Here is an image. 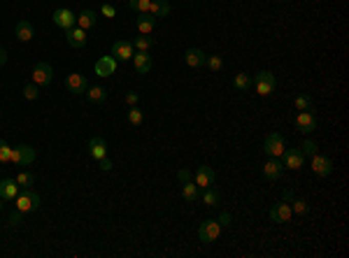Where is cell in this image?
<instances>
[{
  "instance_id": "7402d4cb",
  "label": "cell",
  "mask_w": 349,
  "mask_h": 258,
  "mask_svg": "<svg viewBox=\"0 0 349 258\" xmlns=\"http://www.w3.org/2000/svg\"><path fill=\"white\" fill-rule=\"evenodd\" d=\"M135 24H137V33H140V35H152L154 26H156V16H152V14H140Z\"/></svg>"
},
{
  "instance_id": "d6986e66",
  "label": "cell",
  "mask_w": 349,
  "mask_h": 258,
  "mask_svg": "<svg viewBox=\"0 0 349 258\" xmlns=\"http://www.w3.org/2000/svg\"><path fill=\"white\" fill-rule=\"evenodd\" d=\"M66 37L72 49H81L86 45V31H81L79 26H72L70 31H66Z\"/></svg>"
},
{
  "instance_id": "7dc6e473",
  "label": "cell",
  "mask_w": 349,
  "mask_h": 258,
  "mask_svg": "<svg viewBox=\"0 0 349 258\" xmlns=\"http://www.w3.org/2000/svg\"><path fill=\"white\" fill-rule=\"evenodd\" d=\"M291 198H294V191H289V188H286V191H284V196H282V200H286V203H289Z\"/></svg>"
},
{
  "instance_id": "30bf717a",
  "label": "cell",
  "mask_w": 349,
  "mask_h": 258,
  "mask_svg": "<svg viewBox=\"0 0 349 258\" xmlns=\"http://www.w3.org/2000/svg\"><path fill=\"white\" fill-rule=\"evenodd\" d=\"M54 24L58 26V28H63V31H70L72 26H77V16L72 14L68 7H58V10H54Z\"/></svg>"
},
{
  "instance_id": "277c9868",
  "label": "cell",
  "mask_w": 349,
  "mask_h": 258,
  "mask_svg": "<svg viewBox=\"0 0 349 258\" xmlns=\"http://www.w3.org/2000/svg\"><path fill=\"white\" fill-rule=\"evenodd\" d=\"M219 235H221V223L214 221V219H205V221L198 226V238H200V242H217Z\"/></svg>"
},
{
  "instance_id": "b9f144b4",
  "label": "cell",
  "mask_w": 349,
  "mask_h": 258,
  "mask_svg": "<svg viewBox=\"0 0 349 258\" xmlns=\"http://www.w3.org/2000/svg\"><path fill=\"white\" fill-rule=\"evenodd\" d=\"M100 12H102V16H107V19H114V16H116V10L112 5H107V3L100 7Z\"/></svg>"
},
{
  "instance_id": "c3c4849f",
  "label": "cell",
  "mask_w": 349,
  "mask_h": 258,
  "mask_svg": "<svg viewBox=\"0 0 349 258\" xmlns=\"http://www.w3.org/2000/svg\"><path fill=\"white\" fill-rule=\"evenodd\" d=\"M0 209H3V198H0Z\"/></svg>"
},
{
  "instance_id": "60d3db41",
  "label": "cell",
  "mask_w": 349,
  "mask_h": 258,
  "mask_svg": "<svg viewBox=\"0 0 349 258\" xmlns=\"http://www.w3.org/2000/svg\"><path fill=\"white\" fill-rule=\"evenodd\" d=\"M177 177H179V182H182V184H184V182H193V175L187 170V167H182V170L177 172Z\"/></svg>"
},
{
  "instance_id": "d590c367",
  "label": "cell",
  "mask_w": 349,
  "mask_h": 258,
  "mask_svg": "<svg viewBox=\"0 0 349 258\" xmlns=\"http://www.w3.org/2000/svg\"><path fill=\"white\" fill-rule=\"evenodd\" d=\"M205 66L210 68V72H219L223 68V58H221V56H217V54H212V56H208V58H205Z\"/></svg>"
},
{
  "instance_id": "6da1fadb",
  "label": "cell",
  "mask_w": 349,
  "mask_h": 258,
  "mask_svg": "<svg viewBox=\"0 0 349 258\" xmlns=\"http://www.w3.org/2000/svg\"><path fill=\"white\" fill-rule=\"evenodd\" d=\"M254 89H256V93H258L261 98L273 96L275 89H277V77H275L270 70L256 72V77H254Z\"/></svg>"
},
{
  "instance_id": "cb8c5ba5",
  "label": "cell",
  "mask_w": 349,
  "mask_h": 258,
  "mask_svg": "<svg viewBox=\"0 0 349 258\" xmlns=\"http://www.w3.org/2000/svg\"><path fill=\"white\" fill-rule=\"evenodd\" d=\"M170 3L168 0H152V5H149V14L156 16V19H161V16H168L170 14Z\"/></svg>"
},
{
  "instance_id": "d6a6232c",
  "label": "cell",
  "mask_w": 349,
  "mask_h": 258,
  "mask_svg": "<svg viewBox=\"0 0 349 258\" xmlns=\"http://www.w3.org/2000/svg\"><path fill=\"white\" fill-rule=\"evenodd\" d=\"M152 45H154V37H149V35H140V37H135V40H133L135 51H149V49H152Z\"/></svg>"
},
{
  "instance_id": "4316f807",
  "label": "cell",
  "mask_w": 349,
  "mask_h": 258,
  "mask_svg": "<svg viewBox=\"0 0 349 258\" xmlns=\"http://www.w3.org/2000/svg\"><path fill=\"white\" fill-rule=\"evenodd\" d=\"M182 198L187 200V203H196L198 198H200L196 182H184V184H182Z\"/></svg>"
},
{
  "instance_id": "e575fe53",
  "label": "cell",
  "mask_w": 349,
  "mask_h": 258,
  "mask_svg": "<svg viewBox=\"0 0 349 258\" xmlns=\"http://www.w3.org/2000/svg\"><path fill=\"white\" fill-rule=\"evenodd\" d=\"M12 161V147L0 137V165H7Z\"/></svg>"
},
{
  "instance_id": "5bb4252c",
  "label": "cell",
  "mask_w": 349,
  "mask_h": 258,
  "mask_svg": "<svg viewBox=\"0 0 349 258\" xmlns=\"http://www.w3.org/2000/svg\"><path fill=\"white\" fill-rule=\"evenodd\" d=\"M93 70H96L98 77H112L116 72V58L114 56H100L96 66H93Z\"/></svg>"
},
{
  "instance_id": "7c38bea8",
  "label": "cell",
  "mask_w": 349,
  "mask_h": 258,
  "mask_svg": "<svg viewBox=\"0 0 349 258\" xmlns=\"http://www.w3.org/2000/svg\"><path fill=\"white\" fill-rule=\"evenodd\" d=\"M312 170L317 177H329L331 172H333V161L329 156H321V154H314L312 156Z\"/></svg>"
},
{
  "instance_id": "ffe728a7",
  "label": "cell",
  "mask_w": 349,
  "mask_h": 258,
  "mask_svg": "<svg viewBox=\"0 0 349 258\" xmlns=\"http://www.w3.org/2000/svg\"><path fill=\"white\" fill-rule=\"evenodd\" d=\"M89 154H91L93 161H100L107 156V142L102 137H91L89 140Z\"/></svg>"
},
{
  "instance_id": "2e32d148",
  "label": "cell",
  "mask_w": 349,
  "mask_h": 258,
  "mask_svg": "<svg viewBox=\"0 0 349 258\" xmlns=\"http://www.w3.org/2000/svg\"><path fill=\"white\" fill-rule=\"evenodd\" d=\"M16 196H19V184H16V179H3V182H0V198H3V203H14Z\"/></svg>"
},
{
  "instance_id": "7bdbcfd3",
  "label": "cell",
  "mask_w": 349,
  "mask_h": 258,
  "mask_svg": "<svg viewBox=\"0 0 349 258\" xmlns=\"http://www.w3.org/2000/svg\"><path fill=\"white\" fill-rule=\"evenodd\" d=\"M137 100H140V96H137L135 91H128V93H126V102H128L131 107H133V105H137Z\"/></svg>"
},
{
  "instance_id": "5b68a950",
  "label": "cell",
  "mask_w": 349,
  "mask_h": 258,
  "mask_svg": "<svg viewBox=\"0 0 349 258\" xmlns=\"http://www.w3.org/2000/svg\"><path fill=\"white\" fill-rule=\"evenodd\" d=\"M12 165H33L35 163V149L28 144H19L12 149Z\"/></svg>"
},
{
  "instance_id": "ee69618b",
  "label": "cell",
  "mask_w": 349,
  "mask_h": 258,
  "mask_svg": "<svg viewBox=\"0 0 349 258\" xmlns=\"http://www.w3.org/2000/svg\"><path fill=\"white\" fill-rule=\"evenodd\" d=\"M98 165H100V170H102V172H110V170H112V161H110L107 156H105V158H100V161H98Z\"/></svg>"
},
{
  "instance_id": "1f68e13d",
  "label": "cell",
  "mask_w": 349,
  "mask_h": 258,
  "mask_svg": "<svg viewBox=\"0 0 349 258\" xmlns=\"http://www.w3.org/2000/svg\"><path fill=\"white\" fill-rule=\"evenodd\" d=\"M233 86H235L238 91H247L249 86H252V77L244 75V72H238V75H235V79H233Z\"/></svg>"
},
{
  "instance_id": "44dd1931",
  "label": "cell",
  "mask_w": 349,
  "mask_h": 258,
  "mask_svg": "<svg viewBox=\"0 0 349 258\" xmlns=\"http://www.w3.org/2000/svg\"><path fill=\"white\" fill-rule=\"evenodd\" d=\"M14 35L19 42H31L35 37V31H33V24L31 21H19L14 28Z\"/></svg>"
},
{
  "instance_id": "83f0119b",
  "label": "cell",
  "mask_w": 349,
  "mask_h": 258,
  "mask_svg": "<svg viewBox=\"0 0 349 258\" xmlns=\"http://www.w3.org/2000/svg\"><path fill=\"white\" fill-rule=\"evenodd\" d=\"M86 98L91 102H102L107 98L105 86H91V89H86Z\"/></svg>"
},
{
  "instance_id": "74e56055",
  "label": "cell",
  "mask_w": 349,
  "mask_h": 258,
  "mask_svg": "<svg viewBox=\"0 0 349 258\" xmlns=\"http://www.w3.org/2000/svg\"><path fill=\"white\" fill-rule=\"evenodd\" d=\"M300 152H303V156H314V154L319 152L317 142H314V140H305L303 144H300Z\"/></svg>"
},
{
  "instance_id": "f546056e",
  "label": "cell",
  "mask_w": 349,
  "mask_h": 258,
  "mask_svg": "<svg viewBox=\"0 0 349 258\" xmlns=\"http://www.w3.org/2000/svg\"><path fill=\"white\" fill-rule=\"evenodd\" d=\"M294 105H296V110H298V112H312V110H314V102H312V98H310V96H305V93H300V96H296Z\"/></svg>"
},
{
  "instance_id": "d4e9b609",
  "label": "cell",
  "mask_w": 349,
  "mask_h": 258,
  "mask_svg": "<svg viewBox=\"0 0 349 258\" xmlns=\"http://www.w3.org/2000/svg\"><path fill=\"white\" fill-rule=\"evenodd\" d=\"M200 200H202V205H208V207H219V205H221V193H219L217 188L208 186L205 193L200 196Z\"/></svg>"
},
{
  "instance_id": "7a4b0ae2",
  "label": "cell",
  "mask_w": 349,
  "mask_h": 258,
  "mask_svg": "<svg viewBox=\"0 0 349 258\" xmlns=\"http://www.w3.org/2000/svg\"><path fill=\"white\" fill-rule=\"evenodd\" d=\"M14 203H16V209H19V212L28 214V212L40 207V196H37L33 188H24V193H19V196L14 198Z\"/></svg>"
},
{
  "instance_id": "836d02e7",
  "label": "cell",
  "mask_w": 349,
  "mask_h": 258,
  "mask_svg": "<svg viewBox=\"0 0 349 258\" xmlns=\"http://www.w3.org/2000/svg\"><path fill=\"white\" fill-rule=\"evenodd\" d=\"M128 7L135 12H140V14H149V5H152V0H126Z\"/></svg>"
},
{
  "instance_id": "ac0fdd59",
  "label": "cell",
  "mask_w": 349,
  "mask_h": 258,
  "mask_svg": "<svg viewBox=\"0 0 349 258\" xmlns=\"http://www.w3.org/2000/svg\"><path fill=\"white\" fill-rule=\"evenodd\" d=\"M133 66H135V70L140 75H149V70H152V56H149V51H135L133 54Z\"/></svg>"
},
{
  "instance_id": "8fae6325",
  "label": "cell",
  "mask_w": 349,
  "mask_h": 258,
  "mask_svg": "<svg viewBox=\"0 0 349 258\" xmlns=\"http://www.w3.org/2000/svg\"><path fill=\"white\" fill-rule=\"evenodd\" d=\"M133 54H135V47H133L131 40H116L112 45V56L116 61H131Z\"/></svg>"
},
{
  "instance_id": "ab89813d",
  "label": "cell",
  "mask_w": 349,
  "mask_h": 258,
  "mask_svg": "<svg viewBox=\"0 0 349 258\" xmlns=\"http://www.w3.org/2000/svg\"><path fill=\"white\" fill-rule=\"evenodd\" d=\"M21 223H24V212L14 209V212L10 214V226H12V228H16V226H21Z\"/></svg>"
},
{
  "instance_id": "f1b7e54d",
  "label": "cell",
  "mask_w": 349,
  "mask_h": 258,
  "mask_svg": "<svg viewBox=\"0 0 349 258\" xmlns=\"http://www.w3.org/2000/svg\"><path fill=\"white\" fill-rule=\"evenodd\" d=\"M289 205H291V212L298 214V217H305V214L310 212V205L305 203L303 198H291V200H289Z\"/></svg>"
},
{
  "instance_id": "e0dca14e",
  "label": "cell",
  "mask_w": 349,
  "mask_h": 258,
  "mask_svg": "<svg viewBox=\"0 0 349 258\" xmlns=\"http://www.w3.org/2000/svg\"><path fill=\"white\" fill-rule=\"evenodd\" d=\"M66 86L70 93H84L86 89H89V84H86V77L79 75V72H70V75L66 77Z\"/></svg>"
},
{
  "instance_id": "484cf974",
  "label": "cell",
  "mask_w": 349,
  "mask_h": 258,
  "mask_svg": "<svg viewBox=\"0 0 349 258\" xmlns=\"http://www.w3.org/2000/svg\"><path fill=\"white\" fill-rule=\"evenodd\" d=\"M77 26H79L81 31H91L93 26H96V14H93L91 10H84L77 16Z\"/></svg>"
},
{
  "instance_id": "9c48e42d",
  "label": "cell",
  "mask_w": 349,
  "mask_h": 258,
  "mask_svg": "<svg viewBox=\"0 0 349 258\" xmlns=\"http://www.w3.org/2000/svg\"><path fill=\"white\" fill-rule=\"evenodd\" d=\"M51 79H54V70L49 63H37L33 68V84L35 86H49Z\"/></svg>"
},
{
  "instance_id": "f6af8a7d",
  "label": "cell",
  "mask_w": 349,
  "mask_h": 258,
  "mask_svg": "<svg viewBox=\"0 0 349 258\" xmlns=\"http://www.w3.org/2000/svg\"><path fill=\"white\" fill-rule=\"evenodd\" d=\"M219 223H221V226H231V214L221 212V214H219Z\"/></svg>"
},
{
  "instance_id": "8992f818",
  "label": "cell",
  "mask_w": 349,
  "mask_h": 258,
  "mask_svg": "<svg viewBox=\"0 0 349 258\" xmlns=\"http://www.w3.org/2000/svg\"><path fill=\"white\" fill-rule=\"evenodd\" d=\"M294 123L303 135H310V133L317 131V117H314L312 112H298L296 119H294Z\"/></svg>"
},
{
  "instance_id": "9a60e30c",
  "label": "cell",
  "mask_w": 349,
  "mask_h": 258,
  "mask_svg": "<svg viewBox=\"0 0 349 258\" xmlns=\"http://www.w3.org/2000/svg\"><path fill=\"white\" fill-rule=\"evenodd\" d=\"M193 182H196L198 188H208L214 184V170L210 165H200L196 170V175H193Z\"/></svg>"
},
{
  "instance_id": "3957f363",
  "label": "cell",
  "mask_w": 349,
  "mask_h": 258,
  "mask_svg": "<svg viewBox=\"0 0 349 258\" xmlns=\"http://www.w3.org/2000/svg\"><path fill=\"white\" fill-rule=\"evenodd\" d=\"M263 152L270 158H282V154L286 152V144H284V137L279 133H268L263 140Z\"/></svg>"
},
{
  "instance_id": "f35d334b",
  "label": "cell",
  "mask_w": 349,
  "mask_h": 258,
  "mask_svg": "<svg viewBox=\"0 0 349 258\" xmlns=\"http://www.w3.org/2000/svg\"><path fill=\"white\" fill-rule=\"evenodd\" d=\"M37 96H40V86L28 84L24 89V98H26V100H37Z\"/></svg>"
},
{
  "instance_id": "8d00e7d4",
  "label": "cell",
  "mask_w": 349,
  "mask_h": 258,
  "mask_svg": "<svg viewBox=\"0 0 349 258\" xmlns=\"http://www.w3.org/2000/svg\"><path fill=\"white\" fill-rule=\"evenodd\" d=\"M142 112L137 110V105H133L131 107V112H128V123H131V126H142Z\"/></svg>"
},
{
  "instance_id": "bcb514c9",
  "label": "cell",
  "mask_w": 349,
  "mask_h": 258,
  "mask_svg": "<svg viewBox=\"0 0 349 258\" xmlns=\"http://www.w3.org/2000/svg\"><path fill=\"white\" fill-rule=\"evenodd\" d=\"M5 63H7V51L0 49V66H5Z\"/></svg>"
},
{
  "instance_id": "603a6c76",
  "label": "cell",
  "mask_w": 349,
  "mask_h": 258,
  "mask_svg": "<svg viewBox=\"0 0 349 258\" xmlns=\"http://www.w3.org/2000/svg\"><path fill=\"white\" fill-rule=\"evenodd\" d=\"M205 58L208 56L202 54L200 49H187V54H184V61H187L189 68H202L205 66Z\"/></svg>"
},
{
  "instance_id": "52a82bcc",
  "label": "cell",
  "mask_w": 349,
  "mask_h": 258,
  "mask_svg": "<svg viewBox=\"0 0 349 258\" xmlns=\"http://www.w3.org/2000/svg\"><path fill=\"white\" fill-rule=\"evenodd\" d=\"M282 165H284V170H300L303 167V163H305V156H303V152H300V147H296V149H286V152L282 154Z\"/></svg>"
},
{
  "instance_id": "4dcf8cb0",
  "label": "cell",
  "mask_w": 349,
  "mask_h": 258,
  "mask_svg": "<svg viewBox=\"0 0 349 258\" xmlns=\"http://www.w3.org/2000/svg\"><path fill=\"white\" fill-rule=\"evenodd\" d=\"M16 184H19V188H33L35 186V175L33 172H19L16 175Z\"/></svg>"
},
{
  "instance_id": "ba28073f",
  "label": "cell",
  "mask_w": 349,
  "mask_h": 258,
  "mask_svg": "<svg viewBox=\"0 0 349 258\" xmlns=\"http://www.w3.org/2000/svg\"><path fill=\"white\" fill-rule=\"evenodd\" d=\"M291 217H294V212H291V205H289L286 200H279V203H275L273 207H270V219H273L275 223H289Z\"/></svg>"
},
{
  "instance_id": "4fadbf2b",
  "label": "cell",
  "mask_w": 349,
  "mask_h": 258,
  "mask_svg": "<svg viewBox=\"0 0 349 258\" xmlns=\"http://www.w3.org/2000/svg\"><path fill=\"white\" fill-rule=\"evenodd\" d=\"M261 172H263V177L268 179V182H277V179L284 175V165H282V161H279V158H270V161L263 163Z\"/></svg>"
}]
</instances>
